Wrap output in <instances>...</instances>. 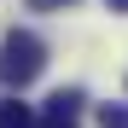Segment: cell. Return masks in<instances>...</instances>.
I'll return each instance as SVG.
<instances>
[{"mask_svg":"<svg viewBox=\"0 0 128 128\" xmlns=\"http://www.w3.org/2000/svg\"><path fill=\"white\" fill-rule=\"evenodd\" d=\"M41 70H47V47H41V35L12 29L6 41H0V88H18V93H24Z\"/></svg>","mask_w":128,"mask_h":128,"instance_id":"1","label":"cell"},{"mask_svg":"<svg viewBox=\"0 0 128 128\" xmlns=\"http://www.w3.org/2000/svg\"><path fill=\"white\" fill-rule=\"evenodd\" d=\"M0 128H35V111H29L24 99L6 93V99H0Z\"/></svg>","mask_w":128,"mask_h":128,"instance_id":"2","label":"cell"},{"mask_svg":"<svg viewBox=\"0 0 128 128\" xmlns=\"http://www.w3.org/2000/svg\"><path fill=\"white\" fill-rule=\"evenodd\" d=\"M82 105H88V99H82V88H58V93L47 99V116H76Z\"/></svg>","mask_w":128,"mask_h":128,"instance_id":"3","label":"cell"},{"mask_svg":"<svg viewBox=\"0 0 128 128\" xmlns=\"http://www.w3.org/2000/svg\"><path fill=\"white\" fill-rule=\"evenodd\" d=\"M99 128H128V105H99Z\"/></svg>","mask_w":128,"mask_h":128,"instance_id":"4","label":"cell"},{"mask_svg":"<svg viewBox=\"0 0 128 128\" xmlns=\"http://www.w3.org/2000/svg\"><path fill=\"white\" fill-rule=\"evenodd\" d=\"M35 128H76V116H41Z\"/></svg>","mask_w":128,"mask_h":128,"instance_id":"5","label":"cell"},{"mask_svg":"<svg viewBox=\"0 0 128 128\" xmlns=\"http://www.w3.org/2000/svg\"><path fill=\"white\" fill-rule=\"evenodd\" d=\"M29 6H41V12H52V6H70V0H29Z\"/></svg>","mask_w":128,"mask_h":128,"instance_id":"6","label":"cell"},{"mask_svg":"<svg viewBox=\"0 0 128 128\" xmlns=\"http://www.w3.org/2000/svg\"><path fill=\"white\" fill-rule=\"evenodd\" d=\"M105 6H111V12H128V0H105Z\"/></svg>","mask_w":128,"mask_h":128,"instance_id":"7","label":"cell"}]
</instances>
